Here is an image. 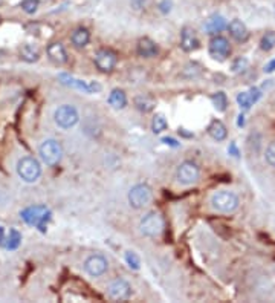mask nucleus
Returning <instances> with one entry per match:
<instances>
[{"label":"nucleus","mask_w":275,"mask_h":303,"mask_svg":"<svg viewBox=\"0 0 275 303\" xmlns=\"http://www.w3.org/2000/svg\"><path fill=\"white\" fill-rule=\"evenodd\" d=\"M208 135L216 141H223L228 137L226 126L220 120H213L208 126Z\"/></svg>","instance_id":"19"},{"label":"nucleus","mask_w":275,"mask_h":303,"mask_svg":"<svg viewBox=\"0 0 275 303\" xmlns=\"http://www.w3.org/2000/svg\"><path fill=\"white\" fill-rule=\"evenodd\" d=\"M260 48L263 51H272L275 48V33L274 31H268L264 33L260 40Z\"/></svg>","instance_id":"29"},{"label":"nucleus","mask_w":275,"mask_h":303,"mask_svg":"<svg viewBox=\"0 0 275 303\" xmlns=\"http://www.w3.org/2000/svg\"><path fill=\"white\" fill-rule=\"evenodd\" d=\"M20 57H22L25 61H28V63H34V61H37L40 58V52L34 45L26 43L20 48Z\"/></svg>","instance_id":"23"},{"label":"nucleus","mask_w":275,"mask_h":303,"mask_svg":"<svg viewBox=\"0 0 275 303\" xmlns=\"http://www.w3.org/2000/svg\"><path fill=\"white\" fill-rule=\"evenodd\" d=\"M164 217L157 212L147 213L139 222V232L147 237H159L164 232Z\"/></svg>","instance_id":"6"},{"label":"nucleus","mask_w":275,"mask_h":303,"mask_svg":"<svg viewBox=\"0 0 275 303\" xmlns=\"http://www.w3.org/2000/svg\"><path fill=\"white\" fill-rule=\"evenodd\" d=\"M95 66L100 72H104V74H109L116 68V63H118V55L116 52H113L112 49H100L97 54H95Z\"/></svg>","instance_id":"11"},{"label":"nucleus","mask_w":275,"mask_h":303,"mask_svg":"<svg viewBox=\"0 0 275 303\" xmlns=\"http://www.w3.org/2000/svg\"><path fill=\"white\" fill-rule=\"evenodd\" d=\"M133 104H135V107L139 112H142V113H149V112H152L156 107V101L153 98H150V97H147V95L135 97Z\"/></svg>","instance_id":"22"},{"label":"nucleus","mask_w":275,"mask_h":303,"mask_svg":"<svg viewBox=\"0 0 275 303\" xmlns=\"http://www.w3.org/2000/svg\"><path fill=\"white\" fill-rule=\"evenodd\" d=\"M70 41H72V45L81 49L84 46H87L89 45V41H90V33H89V29L87 28H77L75 31L72 33L70 36Z\"/></svg>","instance_id":"20"},{"label":"nucleus","mask_w":275,"mask_h":303,"mask_svg":"<svg viewBox=\"0 0 275 303\" xmlns=\"http://www.w3.org/2000/svg\"><path fill=\"white\" fill-rule=\"evenodd\" d=\"M209 204L213 207V210L222 214H231L239 210L240 199L234 192L229 190H219L213 196H211Z\"/></svg>","instance_id":"2"},{"label":"nucleus","mask_w":275,"mask_h":303,"mask_svg":"<svg viewBox=\"0 0 275 303\" xmlns=\"http://www.w3.org/2000/svg\"><path fill=\"white\" fill-rule=\"evenodd\" d=\"M17 175L22 181L33 184L38 181V178L41 176V164L33 156H23L17 162Z\"/></svg>","instance_id":"3"},{"label":"nucleus","mask_w":275,"mask_h":303,"mask_svg":"<svg viewBox=\"0 0 275 303\" xmlns=\"http://www.w3.org/2000/svg\"><path fill=\"white\" fill-rule=\"evenodd\" d=\"M274 71H275V58L271 60L269 63L264 66V72H268V74H271V72H274Z\"/></svg>","instance_id":"37"},{"label":"nucleus","mask_w":275,"mask_h":303,"mask_svg":"<svg viewBox=\"0 0 275 303\" xmlns=\"http://www.w3.org/2000/svg\"><path fill=\"white\" fill-rule=\"evenodd\" d=\"M3 237H5V232H3V227L0 225V244L3 242Z\"/></svg>","instance_id":"39"},{"label":"nucleus","mask_w":275,"mask_h":303,"mask_svg":"<svg viewBox=\"0 0 275 303\" xmlns=\"http://www.w3.org/2000/svg\"><path fill=\"white\" fill-rule=\"evenodd\" d=\"M184 78L187 80H194V78H199L202 75V68H200L197 63H188L184 69H182V74H181Z\"/></svg>","instance_id":"26"},{"label":"nucleus","mask_w":275,"mask_h":303,"mask_svg":"<svg viewBox=\"0 0 275 303\" xmlns=\"http://www.w3.org/2000/svg\"><path fill=\"white\" fill-rule=\"evenodd\" d=\"M237 103L243 110H249L252 104L256 103V100H254L252 92L249 90V92H240L237 95Z\"/></svg>","instance_id":"28"},{"label":"nucleus","mask_w":275,"mask_h":303,"mask_svg":"<svg viewBox=\"0 0 275 303\" xmlns=\"http://www.w3.org/2000/svg\"><path fill=\"white\" fill-rule=\"evenodd\" d=\"M38 153H40L41 161H43L46 165L54 167L63 158V147H61L60 141H57L54 138H48L40 144Z\"/></svg>","instance_id":"5"},{"label":"nucleus","mask_w":275,"mask_h":303,"mask_svg":"<svg viewBox=\"0 0 275 303\" xmlns=\"http://www.w3.org/2000/svg\"><path fill=\"white\" fill-rule=\"evenodd\" d=\"M46 54L51 61H54L55 65H65L68 61V52L66 48L63 46L60 41H54V43L48 45L46 48Z\"/></svg>","instance_id":"16"},{"label":"nucleus","mask_w":275,"mask_h":303,"mask_svg":"<svg viewBox=\"0 0 275 303\" xmlns=\"http://www.w3.org/2000/svg\"><path fill=\"white\" fill-rule=\"evenodd\" d=\"M205 29L206 33L211 34V36H219L223 29H228V23H226V18L220 14H214L211 16L206 23H205Z\"/></svg>","instance_id":"18"},{"label":"nucleus","mask_w":275,"mask_h":303,"mask_svg":"<svg viewBox=\"0 0 275 303\" xmlns=\"http://www.w3.org/2000/svg\"><path fill=\"white\" fill-rule=\"evenodd\" d=\"M208 51H209V55L213 57L214 60L223 61L231 54V45H229L228 38L222 37V36H214L213 38L209 40Z\"/></svg>","instance_id":"13"},{"label":"nucleus","mask_w":275,"mask_h":303,"mask_svg":"<svg viewBox=\"0 0 275 303\" xmlns=\"http://www.w3.org/2000/svg\"><path fill=\"white\" fill-rule=\"evenodd\" d=\"M200 41L194 33V29H191L189 26H184L181 31V48L185 52H193L199 48Z\"/></svg>","instance_id":"14"},{"label":"nucleus","mask_w":275,"mask_h":303,"mask_svg":"<svg viewBox=\"0 0 275 303\" xmlns=\"http://www.w3.org/2000/svg\"><path fill=\"white\" fill-rule=\"evenodd\" d=\"M58 78L61 81V85L69 86V88L77 89V90H81L84 93H97V92H100L103 89L101 85H100V83H97V81H84V80L72 77L69 74H60Z\"/></svg>","instance_id":"9"},{"label":"nucleus","mask_w":275,"mask_h":303,"mask_svg":"<svg viewBox=\"0 0 275 303\" xmlns=\"http://www.w3.org/2000/svg\"><path fill=\"white\" fill-rule=\"evenodd\" d=\"M264 160H266V162L272 167V169H275V141L269 143V145L266 147V152H264Z\"/></svg>","instance_id":"33"},{"label":"nucleus","mask_w":275,"mask_h":303,"mask_svg":"<svg viewBox=\"0 0 275 303\" xmlns=\"http://www.w3.org/2000/svg\"><path fill=\"white\" fill-rule=\"evenodd\" d=\"M105 294L113 302H122L130 299L132 296V285L124 279H116L105 288Z\"/></svg>","instance_id":"10"},{"label":"nucleus","mask_w":275,"mask_h":303,"mask_svg":"<svg viewBox=\"0 0 275 303\" xmlns=\"http://www.w3.org/2000/svg\"><path fill=\"white\" fill-rule=\"evenodd\" d=\"M162 143L167 144V145H170V147H179V143L176 140H173V138H164Z\"/></svg>","instance_id":"36"},{"label":"nucleus","mask_w":275,"mask_h":303,"mask_svg":"<svg viewBox=\"0 0 275 303\" xmlns=\"http://www.w3.org/2000/svg\"><path fill=\"white\" fill-rule=\"evenodd\" d=\"M40 6V0H22L20 2V8L23 9L26 14H34Z\"/></svg>","instance_id":"31"},{"label":"nucleus","mask_w":275,"mask_h":303,"mask_svg":"<svg viewBox=\"0 0 275 303\" xmlns=\"http://www.w3.org/2000/svg\"><path fill=\"white\" fill-rule=\"evenodd\" d=\"M124 259H125L127 265H129L132 269H139L141 268V259L135 251H125Z\"/></svg>","instance_id":"30"},{"label":"nucleus","mask_w":275,"mask_h":303,"mask_svg":"<svg viewBox=\"0 0 275 303\" xmlns=\"http://www.w3.org/2000/svg\"><path fill=\"white\" fill-rule=\"evenodd\" d=\"M167 127H168V123H167L164 115L162 113H156L153 117V120H152V130H153V133L159 135L164 130H167Z\"/></svg>","instance_id":"27"},{"label":"nucleus","mask_w":275,"mask_h":303,"mask_svg":"<svg viewBox=\"0 0 275 303\" xmlns=\"http://www.w3.org/2000/svg\"><path fill=\"white\" fill-rule=\"evenodd\" d=\"M228 152L232 153V156H239V150H237V147H236V144H234V143H231V144H229Z\"/></svg>","instance_id":"38"},{"label":"nucleus","mask_w":275,"mask_h":303,"mask_svg":"<svg viewBox=\"0 0 275 303\" xmlns=\"http://www.w3.org/2000/svg\"><path fill=\"white\" fill-rule=\"evenodd\" d=\"M51 216H52V213L46 205H31L20 212V217H22L28 225L35 227L37 230H40L41 233L46 232V227H48V222L51 221Z\"/></svg>","instance_id":"1"},{"label":"nucleus","mask_w":275,"mask_h":303,"mask_svg":"<svg viewBox=\"0 0 275 303\" xmlns=\"http://www.w3.org/2000/svg\"><path fill=\"white\" fill-rule=\"evenodd\" d=\"M248 60L245 57H239L236 58L234 61H232V65H231V69L232 72H236V74H240V72H243L246 68H248Z\"/></svg>","instance_id":"32"},{"label":"nucleus","mask_w":275,"mask_h":303,"mask_svg":"<svg viewBox=\"0 0 275 303\" xmlns=\"http://www.w3.org/2000/svg\"><path fill=\"white\" fill-rule=\"evenodd\" d=\"M54 121L60 129L69 130L78 124L80 113H78L77 107H73L72 104H61V106H58L54 112Z\"/></svg>","instance_id":"4"},{"label":"nucleus","mask_w":275,"mask_h":303,"mask_svg":"<svg viewBox=\"0 0 275 303\" xmlns=\"http://www.w3.org/2000/svg\"><path fill=\"white\" fill-rule=\"evenodd\" d=\"M107 269H109V262L101 254H92L84 260V271L90 277H101L107 273Z\"/></svg>","instance_id":"12"},{"label":"nucleus","mask_w":275,"mask_h":303,"mask_svg":"<svg viewBox=\"0 0 275 303\" xmlns=\"http://www.w3.org/2000/svg\"><path fill=\"white\" fill-rule=\"evenodd\" d=\"M200 178V167L193 161H184L176 169V179L182 185H193Z\"/></svg>","instance_id":"8"},{"label":"nucleus","mask_w":275,"mask_h":303,"mask_svg":"<svg viewBox=\"0 0 275 303\" xmlns=\"http://www.w3.org/2000/svg\"><path fill=\"white\" fill-rule=\"evenodd\" d=\"M172 0H161L159 5H157V9L162 13V14H168L172 11Z\"/></svg>","instance_id":"34"},{"label":"nucleus","mask_w":275,"mask_h":303,"mask_svg":"<svg viewBox=\"0 0 275 303\" xmlns=\"http://www.w3.org/2000/svg\"><path fill=\"white\" fill-rule=\"evenodd\" d=\"M136 52H138V55L142 57V58H153V57L157 55L159 48H157L156 41H153L149 37H144V38H141L139 41H138Z\"/></svg>","instance_id":"17"},{"label":"nucleus","mask_w":275,"mask_h":303,"mask_svg":"<svg viewBox=\"0 0 275 303\" xmlns=\"http://www.w3.org/2000/svg\"><path fill=\"white\" fill-rule=\"evenodd\" d=\"M145 2L147 0H130V3L135 9H142L145 6Z\"/></svg>","instance_id":"35"},{"label":"nucleus","mask_w":275,"mask_h":303,"mask_svg":"<svg viewBox=\"0 0 275 303\" xmlns=\"http://www.w3.org/2000/svg\"><path fill=\"white\" fill-rule=\"evenodd\" d=\"M0 22H2V17H0Z\"/></svg>","instance_id":"40"},{"label":"nucleus","mask_w":275,"mask_h":303,"mask_svg":"<svg viewBox=\"0 0 275 303\" xmlns=\"http://www.w3.org/2000/svg\"><path fill=\"white\" fill-rule=\"evenodd\" d=\"M228 31H229V36L236 41H239V43H245V41L249 38V31H248L246 25L239 18L231 20V22L228 23Z\"/></svg>","instance_id":"15"},{"label":"nucleus","mask_w":275,"mask_h":303,"mask_svg":"<svg viewBox=\"0 0 275 303\" xmlns=\"http://www.w3.org/2000/svg\"><path fill=\"white\" fill-rule=\"evenodd\" d=\"M20 244H22V234H20V232H17L16 228H11L9 230L8 237H6V242H5L6 250L14 251V250H17L20 247Z\"/></svg>","instance_id":"24"},{"label":"nucleus","mask_w":275,"mask_h":303,"mask_svg":"<svg viewBox=\"0 0 275 303\" xmlns=\"http://www.w3.org/2000/svg\"><path fill=\"white\" fill-rule=\"evenodd\" d=\"M211 103L217 112H225L228 109V97L225 92H216L211 95Z\"/></svg>","instance_id":"25"},{"label":"nucleus","mask_w":275,"mask_h":303,"mask_svg":"<svg viewBox=\"0 0 275 303\" xmlns=\"http://www.w3.org/2000/svg\"><path fill=\"white\" fill-rule=\"evenodd\" d=\"M152 197H153V190L149 184H136L130 189L129 195H127L129 204L135 210H141V208L147 207L152 202Z\"/></svg>","instance_id":"7"},{"label":"nucleus","mask_w":275,"mask_h":303,"mask_svg":"<svg viewBox=\"0 0 275 303\" xmlns=\"http://www.w3.org/2000/svg\"><path fill=\"white\" fill-rule=\"evenodd\" d=\"M109 104L115 110H121L127 106V95L122 89H113L109 95Z\"/></svg>","instance_id":"21"}]
</instances>
